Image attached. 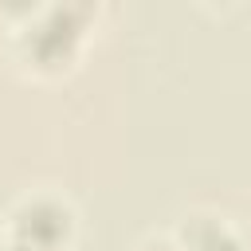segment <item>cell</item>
I'll list each match as a JSON object with an SVG mask.
<instances>
[{
	"instance_id": "cell-1",
	"label": "cell",
	"mask_w": 251,
	"mask_h": 251,
	"mask_svg": "<svg viewBox=\"0 0 251 251\" xmlns=\"http://www.w3.org/2000/svg\"><path fill=\"white\" fill-rule=\"evenodd\" d=\"M12 239L27 251H59L71 239V208L51 196H31L12 216Z\"/></svg>"
},
{
	"instance_id": "cell-2",
	"label": "cell",
	"mask_w": 251,
	"mask_h": 251,
	"mask_svg": "<svg viewBox=\"0 0 251 251\" xmlns=\"http://www.w3.org/2000/svg\"><path fill=\"white\" fill-rule=\"evenodd\" d=\"M82 8H47L24 35V47L27 55L39 63V67H55V63H67L78 35H82Z\"/></svg>"
},
{
	"instance_id": "cell-3",
	"label": "cell",
	"mask_w": 251,
	"mask_h": 251,
	"mask_svg": "<svg viewBox=\"0 0 251 251\" xmlns=\"http://www.w3.org/2000/svg\"><path fill=\"white\" fill-rule=\"evenodd\" d=\"M141 251H176V247H169V243H149V247H141Z\"/></svg>"
},
{
	"instance_id": "cell-4",
	"label": "cell",
	"mask_w": 251,
	"mask_h": 251,
	"mask_svg": "<svg viewBox=\"0 0 251 251\" xmlns=\"http://www.w3.org/2000/svg\"><path fill=\"white\" fill-rule=\"evenodd\" d=\"M0 251H27V247H20V243L12 239V243H8V247H0Z\"/></svg>"
},
{
	"instance_id": "cell-5",
	"label": "cell",
	"mask_w": 251,
	"mask_h": 251,
	"mask_svg": "<svg viewBox=\"0 0 251 251\" xmlns=\"http://www.w3.org/2000/svg\"><path fill=\"white\" fill-rule=\"evenodd\" d=\"M239 251H251V243H239Z\"/></svg>"
}]
</instances>
